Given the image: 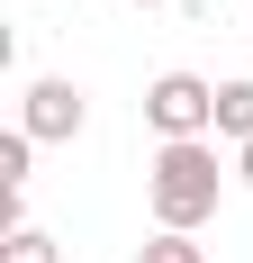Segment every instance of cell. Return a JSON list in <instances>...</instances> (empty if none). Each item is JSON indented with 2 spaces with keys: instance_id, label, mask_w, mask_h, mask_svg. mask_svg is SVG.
I'll use <instances>...</instances> for the list:
<instances>
[{
  "instance_id": "obj_3",
  "label": "cell",
  "mask_w": 253,
  "mask_h": 263,
  "mask_svg": "<svg viewBox=\"0 0 253 263\" xmlns=\"http://www.w3.org/2000/svg\"><path fill=\"white\" fill-rule=\"evenodd\" d=\"M81 118H91V100H81L64 73H46V82H27V109H18V127L36 136V145H64V136H81Z\"/></svg>"
},
{
  "instance_id": "obj_1",
  "label": "cell",
  "mask_w": 253,
  "mask_h": 263,
  "mask_svg": "<svg viewBox=\"0 0 253 263\" xmlns=\"http://www.w3.org/2000/svg\"><path fill=\"white\" fill-rule=\"evenodd\" d=\"M217 191H226V173H217V145H208V136H181V145H163V155H154V173H145L154 218H163V227H181V236L217 218Z\"/></svg>"
},
{
  "instance_id": "obj_5",
  "label": "cell",
  "mask_w": 253,
  "mask_h": 263,
  "mask_svg": "<svg viewBox=\"0 0 253 263\" xmlns=\"http://www.w3.org/2000/svg\"><path fill=\"white\" fill-rule=\"evenodd\" d=\"M0 263H64V245H54L46 227H9V236H0Z\"/></svg>"
},
{
  "instance_id": "obj_6",
  "label": "cell",
  "mask_w": 253,
  "mask_h": 263,
  "mask_svg": "<svg viewBox=\"0 0 253 263\" xmlns=\"http://www.w3.org/2000/svg\"><path fill=\"white\" fill-rule=\"evenodd\" d=\"M27 155H36V136H27V127L0 136V191H27Z\"/></svg>"
},
{
  "instance_id": "obj_9",
  "label": "cell",
  "mask_w": 253,
  "mask_h": 263,
  "mask_svg": "<svg viewBox=\"0 0 253 263\" xmlns=\"http://www.w3.org/2000/svg\"><path fill=\"white\" fill-rule=\"evenodd\" d=\"M136 9H154V0H136Z\"/></svg>"
},
{
  "instance_id": "obj_7",
  "label": "cell",
  "mask_w": 253,
  "mask_h": 263,
  "mask_svg": "<svg viewBox=\"0 0 253 263\" xmlns=\"http://www.w3.org/2000/svg\"><path fill=\"white\" fill-rule=\"evenodd\" d=\"M136 263H208V245H190L181 227H163L154 245H136Z\"/></svg>"
},
{
  "instance_id": "obj_8",
  "label": "cell",
  "mask_w": 253,
  "mask_h": 263,
  "mask_svg": "<svg viewBox=\"0 0 253 263\" xmlns=\"http://www.w3.org/2000/svg\"><path fill=\"white\" fill-rule=\"evenodd\" d=\"M235 182H253V145H244V155H235Z\"/></svg>"
},
{
  "instance_id": "obj_4",
  "label": "cell",
  "mask_w": 253,
  "mask_h": 263,
  "mask_svg": "<svg viewBox=\"0 0 253 263\" xmlns=\"http://www.w3.org/2000/svg\"><path fill=\"white\" fill-rule=\"evenodd\" d=\"M217 136L253 145V82H217Z\"/></svg>"
},
{
  "instance_id": "obj_2",
  "label": "cell",
  "mask_w": 253,
  "mask_h": 263,
  "mask_svg": "<svg viewBox=\"0 0 253 263\" xmlns=\"http://www.w3.org/2000/svg\"><path fill=\"white\" fill-rule=\"evenodd\" d=\"M145 127L163 136V145L217 136V82H199V73H154V82H145Z\"/></svg>"
}]
</instances>
